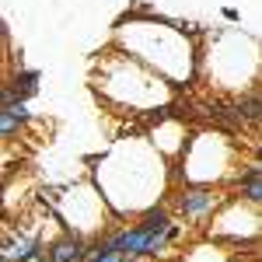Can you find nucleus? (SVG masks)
<instances>
[{"label":"nucleus","instance_id":"nucleus-3","mask_svg":"<svg viewBox=\"0 0 262 262\" xmlns=\"http://www.w3.org/2000/svg\"><path fill=\"white\" fill-rule=\"evenodd\" d=\"M7 91H11V98L28 101L39 91V70H14V77L7 81Z\"/></svg>","mask_w":262,"mask_h":262},{"label":"nucleus","instance_id":"nucleus-5","mask_svg":"<svg viewBox=\"0 0 262 262\" xmlns=\"http://www.w3.org/2000/svg\"><path fill=\"white\" fill-rule=\"evenodd\" d=\"M137 224H140L143 231H164L168 224H171V213H168V206L164 203H150V206H143L140 210V217H137Z\"/></svg>","mask_w":262,"mask_h":262},{"label":"nucleus","instance_id":"nucleus-7","mask_svg":"<svg viewBox=\"0 0 262 262\" xmlns=\"http://www.w3.org/2000/svg\"><path fill=\"white\" fill-rule=\"evenodd\" d=\"M21 262H49V255H46V248H39V252H32L28 259H21Z\"/></svg>","mask_w":262,"mask_h":262},{"label":"nucleus","instance_id":"nucleus-4","mask_svg":"<svg viewBox=\"0 0 262 262\" xmlns=\"http://www.w3.org/2000/svg\"><path fill=\"white\" fill-rule=\"evenodd\" d=\"M238 101V112H242V119H245V126H259V119H262V101H259V84H248V91H245L242 98H234Z\"/></svg>","mask_w":262,"mask_h":262},{"label":"nucleus","instance_id":"nucleus-6","mask_svg":"<svg viewBox=\"0 0 262 262\" xmlns=\"http://www.w3.org/2000/svg\"><path fill=\"white\" fill-rule=\"evenodd\" d=\"M7 116H14V119H21V122H28L32 119V108H28V101H21V98H11V101H4L0 105Z\"/></svg>","mask_w":262,"mask_h":262},{"label":"nucleus","instance_id":"nucleus-1","mask_svg":"<svg viewBox=\"0 0 262 262\" xmlns=\"http://www.w3.org/2000/svg\"><path fill=\"white\" fill-rule=\"evenodd\" d=\"M221 200L224 196L217 189H210V185H189L185 182V189H179V196H175V210L185 221H206L221 206Z\"/></svg>","mask_w":262,"mask_h":262},{"label":"nucleus","instance_id":"nucleus-2","mask_svg":"<svg viewBox=\"0 0 262 262\" xmlns=\"http://www.w3.org/2000/svg\"><path fill=\"white\" fill-rule=\"evenodd\" d=\"M84 245H88L84 234L67 231V234H60L56 242L46 248V255H49V262H84Z\"/></svg>","mask_w":262,"mask_h":262},{"label":"nucleus","instance_id":"nucleus-8","mask_svg":"<svg viewBox=\"0 0 262 262\" xmlns=\"http://www.w3.org/2000/svg\"><path fill=\"white\" fill-rule=\"evenodd\" d=\"M0 262H7V259H4V252H0Z\"/></svg>","mask_w":262,"mask_h":262}]
</instances>
